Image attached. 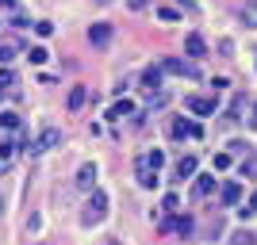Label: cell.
Masks as SVG:
<instances>
[{"label":"cell","mask_w":257,"mask_h":245,"mask_svg":"<svg viewBox=\"0 0 257 245\" xmlns=\"http://www.w3.org/2000/svg\"><path fill=\"white\" fill-rule=\"evenodd\" d=\"M188 176H196V157H192V153H184V157L177 161V184L188 180Z\"/></svg>","instance_id":"15"},{"label":"cell","mask_w":257,"mask_h":245,"mask_svg":"<svg viewBox=\"0 0 257 245\" xmlns=\"http://www.w3.org/2000/svg\"><path fill=\"white\" fill-rule=\"evenodd\" d=\"M177 8H181V12H200V8H196V0H181Z\"/></svg>","instance_id":"32"},{"label":"cell","mask_w":257,"mask_h":245,"mask_svg":"<svg viewBox=\"0 0 257 245\" xmlns=\"http://www.w3.org/2000/svg\"><path fill=\"white\" fill-rule=\"evenodd\" d=\"M249 214H257V192L249 195V203H246V207H242V218H249Z\"/></svg>","instance_id":"31"},{"label":"cell","mask_w":257,"mask_h":245,"mask_svg":"<svg viewBox=\"0 0 257 245\" xmlns=\"http://www.w3.org/2000/svg\"><path fill=\"white\" fill-rule=\"evenodd\" d=\"M135 115H139V107L131 104V100H119V104L107 107V119H135Z\"/></svg>","instance_id":"11"},{"label":"cell","mask_w":257,"mask_h":245,"mask_svg":"<svg viewBox=\"0 0 257 245\" xmlns=\"http://www.w3.org/2000/svg\"><path fill=\"white\" fill-rule=\"evenodd\" d=\"M0 130L16 134V130H20V115H16V111H4V115H0Z\"/></svg>","instance_id":"22"},{"label":"cell","mask_w":257,"mask_h":245,"mask_svg":"<svg viewBox=\"0 0 257 245\" xmlns=\"http://www.w3.org/2000/svg\"><path fill=\"white\" fill-rule=\"evenodd\" d=\"M135 176H139L142 188H158V176H161V172H135Z\"/></svg>","instance_id":"27"},{"label":"cell","mask_w":257,"mask_h":245,"mask_svg":"<svg viewBox=\"0 0 257 245\" xmlns=\"http://www.w3.org/2000/svg\"><path fill=\"white\" fill-rule=\"evenodd\" d=\"M184 54H188L192 62H200V58L207 54V43H204V35H200V31H188V39H184Z\"/></svg>","instance_id":"7"},{"label":"cell","mask_w":257,"mask_h":245,"mask_svg":"<svg viewBox=\"0 0 257 245\" xmlns=\"http://www.w3.org/2000/svg\"><path fill=\"white\" fill-rule=\"evenodd\" d=\"M96 4H115V0H96Z\"/></svg>","instance_id":"35"},{"label":"cell","mask_w":257,"mask_h":245,"mask_svg":"<svg viewBox=\"0 0 257 245\" xmlns=\"http://www.w3.org/2000/svg\"><path fill=\"white\" fill-rule=\"evenodd\" d=\"M161 73H173V77H200V69L188 62H177V58H161Z\"/></svg>","instance_id":"4"},{"label":"cell","mask_w":257,"mask_h":245,"mask_svg":"<svg viewBox=\"0 0 257 245\" xmlns=\"http://www.w3.org/2000/svg\"><path fill=\"white\" fill-rule=\"evenodd\" d=\"M192 218H188V214H177V218H173V230H177V234H181V237H188V234H192Z\"/></svg>","instance_id":"21"},{"label":"cell","mask_w":257,"mask_h":245,"mask_svg":"<svg viewBox=\"0 0 257 245\" xmlns=\"http://www.w3.org/2000/svg\"><path fill=\"white\" fill-rule=\"evenodd\" d=\"M142 88H146V92H158V88H161V65L142 69Z\"/></svg>","instance_id":"13"},{"label":"cell","mask_w":257,"mask_h":245,"mask_svg":"<svg viewBox=\"0 0 257 245\" xmlns=\"http://www.w3.org/2000/svg\"><path fill=\"white\" fill-rule=\"evenodd\" d=\"M12 157H16V138H4L0 142V165H12Z\"/></svg>","instance_id":"23"},{"label":"cell","mask_w":257,"mask_h":245,"mask_svg":"<svg viewBox=\"0 0 257 245\" xmlns=\"http://www.w3.org/2000/svg\"><path fill=\"white\" fill-rule=\"evenodd\" d=\"M58 146H62V130L58 127H43L31 138V157H43V153H50V149H58Z\"/></svg>","instance_id":"2"},{"label":"cell","mask_w":257,"mask_h":245,"mask_svg":"<svg viewBox=\"0 0 257 245\" xmlns=\"http://www.w3.org/2000/svg\"><path fill=\"white\" fill-rule=\"evenodd\" d=\"M215 96H188V111L192 115H215Z\"/></svg>","instance_id":"8"},{"label":"cell","mask_w":257,"mask_h":245,"mask_svg":"<svg viewBox=\"0 0 257 245\" xmlns=\"http://www.w3.org/2000/svg\"><path fill=\"white\" fill-rule=\"evenodd\" d=\"M35 35H39V39H50V35H54V23H50V20L35 23Z\"/></svg>","instance_id":"30"},{"label":"cell","mask_w":257,"mask_h":245,"mask_svg":"<svg viewBox=\"0 0 257 245\" xmlns=\"http://www.w3.org/2000/svg\"><path fill=\"white\" fill-rule=\"evenodd\" d=\"M161 211H165V214H177V211H181V195L169 192L165 199H161Z\"/></svg>","instance_id":"24"},{"label":"cell","mask_w":257,"mask_h":245,"mask_svg":"<svg viewBox=\"0 0 257 245\" xmlns=\"http://www.w3.org/2000/svg\"><path fill=\"white\" fill-rule=\"evenodd\" d=\"M12 88H16V73H12V69H8V65H0V100H4V96H8V92H12Z\"/></svg>","instance_id":"18"},{"label":"cell","mask_w":257,"mask_h":245,"mask_svg":"<svg viewBox=\"0 0 257 245\" xmlns=\"http://www.w3.org/2000/svg\"><path fill=\"white\" fill-rule=\"evenodd\" d=\"M192 192H196V195H211V192H215V176H211V172L192 176Z\"/></svg>","instance_id":"14"},{"label":"cell","mask_w":257,"mask_h":245,"mask_svg":"<svg viewBox=\"0 0 257 245\" xmlns=\"http://www.w3.org/2000/svg\"><path fill=\"white\" fill-rule=\"evenodd\" d=\"M177 16H181V8H169V4H161V8H158V20H165V23H173Z\"/></svg>","instance_id":"28"},{"label":"cell","mask_w":257,"mask_h":245,"mask_svg":"<svg viewBox=\"0 0 257 245\" xmlns=\"http://www.w3.org/2000/svg\"><path fill=\"white\" fill-rule=\"evenodd\" d=\"M230 165H234V157H230V153H215V172H226Z\"/></svg>","instance_id":"26"},{"label":"cell","mask_w":257,"mask_h":245,"mask_svg":"<svg viewBox=\"0 0 257 245\" xmlns=\"http://www.w3.org/2000/svg\"><path fill=\"white\" fill-rule=\"evenodd\" d=\"M85 104H88V88H85V85L69 88V100H65V107H69V111H81Z\"/></svg>","instance_id":"12"},{"label":"cell","mask_w":257,"mask_h":245,"mask_svg":"<svg viewBox=\"0 0 257 245\" xmlns=\"http://www.w3.org/2000/svg\"><path fill=\"white\" fill-rule=\"evenodd\" d=\"M107 218V195L100 192V188H92V195H88V203H85V214H81V222L85 226H96V222H104Z\"/></svg>","instance_id":"1"},{"label":"cell","mask_w":257,"mask_h":245,"mask_svg":"<svg viewBox=\"0 0 257 245\" xmlns=\"http://www.w3.org/2000/svg\"><path fill=\"white\" fill-rule=\"evenodd\" d=\"M146 4H150V0H131V8H135V12H142Z\"/></svg>","instance_id":"33"},{"label":"cell","mask_w":257,"mask_h":245,"mask_svg":"<svg viewBox=\"0 0 257 245\" xmlns=\"http://www.w3.org/2000/svg\"><path fill=\"white\" fill-rule=\"evenodd\" d=\"M31 62H35V65L50 62V54H46V46H31Z\"/></svg>","instance_id":"29"},{"label":"cell","mask_w":257,"mask_h":245,"mask_svg":"<svg viewBox=\"0 0 257 245\" xmlns=\"http://www.w3.org/2000/svg\"><path fill=\"white\" fill-rule=\"evenodd\" d=\"M96 161H85V165H81V169H77V188H81V192H92V188H96Z\"/></svg>","instance_id":"5"},{"label":"cell","mask_w":257,"mask_h":245,"mask_svg":"<svg viewBox=\"0 0 257 245\" xmlns=\"http://www.w3.org/2000/svg\"><path fill=\"white\" fill-rule=\"evenodd\" d=\"M230 245H257V237H253V230H246V226H242V230H234V234H230Z\"/></svg>","instance_id":"20"},{"label":"cell","mask_w":257,"mask_h":245,"mask_svg":"<svg viewBox=\"0 0 257 245\" xmlns=\"http://www.w3.org/2000/svg\"><path fill=\"white\" fill-rule=\"evenodd\" d=\"M242 107H246V96L238 92V96H234V104H230V111H226V119H230V123H238V119H242Z\"/></svg>","instance_id":"25"},{"label":"cell","mask_w":257,"mask_h":245,"mask_svg":"<svg viewBox=\"0 0 257 245\" xmlns=\"http://www.w3.org/2000/svg\"><path fill=\"white\" fill-rule=\"evenodd\" d=\"M219 199H223L226 207L242 203V184H234V180H223V188H219Z\"/></svg>","instance_id":"10"},{"label":"cell","mask_w":257,"mask_h":245,"mask_svg":"<svg viewBox=\"0 0 257 245\" xmlns=\"http://www.w3.org/2000/svg\"><path fill=\"white\" fill-rule=\"evenodd\" d=\"M104 245H115V241H104Z\"/></svg>","instance_id":"37"},{"label":"cell","mask_w":257,"mask_h":245,"mask_svg":"<svg viewBox=\"0 0 257 245\" xmlns=\"http://www.w3.org/2000/svg\"><path fill=\"white\" fill-rule=\"evenodd\" d=\"M253 123H257V104H253Z\"/></svg>","instance_id":"36"},{"label":"cell","mask_w":257,"mask_h":245,"mask_svg":"<svg viewBox=\"0 0 257 245\" xmlns=\"http://www.w3.org/2000/svg\"><path fill=\"white\" fill-rule=\"evenodd\" d=\"M238 172H242L246 180H257V153H249V157L238 161Z\"/></svg>","instance_id":"17"},{"label":"cell","mask_w":257,"mask_h":245,"mask_svg":"<svg viewBox=\"0 0 257 245\" xmlns=\"http://www.w3.org/2000/svg\"><path fill=\"white\" fill-rule=\"evenodd\" d=\"M161 165H165L161 149H142L139 161H135V172H161Z\"/></svg>","instance_id":"3"},{"label":"cell","mask_w":257,"mask_h":245,"mask_svg":"<svg viewBox=\"0 0 257 245\" xmlns=\"http://www.w3.org/2000/svg\"><path fill=\"white\" fill-rule=\"evenodd\" d=\"M0 4H4V8H16V0H0Z\"/></svg>","instance_id":"34"},{"label":"cell","mask_w":257,"mask_h":245,"mask_svg":"<svg viewBox=\"0 0 257 245\" xmlns=\"http://www.w3.org/2000/svg\"><path fill=\"white\" fill-rule=\"evenodd\" d=\"M184 134H188V119H184V115H173L169 119V138H184Z\"/></svg>","instance_id":"19"},{"label":"cell","mask_w":257,"mask_h":245,"mask_svg":"<svg viewBox=\"0 0 257 245\" xmlns=\"http://www.w3.org/2000/svg\"><path fill=\"white\" fill-rule=\"evenodd\" d=\"M238 20L246 23V27H253V31H257V0H246V4L238 8Z\"/></svg>","instance_id":"16"},{"label":"cell","mask_w":257,"mask_h":245,"mask_svg":"<svg viewBox=\"0 0 257 245\" xmlns=\"http://www.w3.org/2000/svg\"><path fill=\"white\" fill-rule=\"evenodd\" d=\"M111 31H115L111 23H92V27H88V43L96 46V50H104V46L111 43Z\"/></svg>","instance_id":"6"},{"label":"cell","mask_w":257,"mask_h":245,"mask_svg":"<svg viewBox=\"0 0 257 245\" xmlns=\"http://www.w3.org/2000/svg\"><path fill=\"white\" fill-rule=\"evenodd\" d=\"M23 50V43L20 39H16V35H4V39H0V65H8L12 58H16V54Z\"/></svg>","instance_id":"9"}]
</instances>
